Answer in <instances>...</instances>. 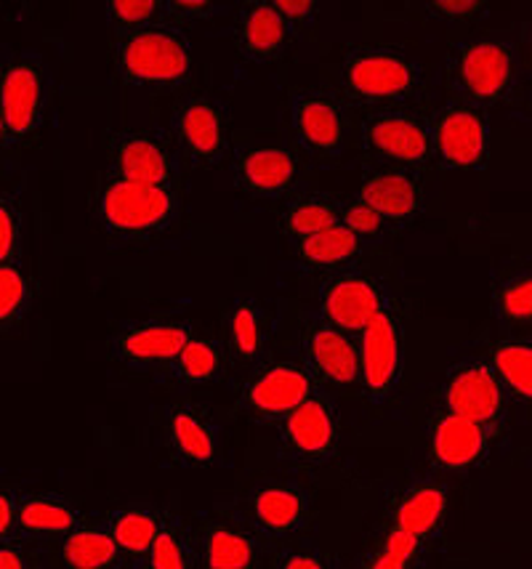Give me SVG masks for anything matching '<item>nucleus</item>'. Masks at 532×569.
<instances>
[{
	"instance_id": "obj_14",
	"label": "nucleus",
	"mask_w": 532,
	"mask_h": 569,
	"mask_svg": "<svg viewBox=\"0 0 532 569\" xmlns=\"http://www.w3.org/2000/svg\"><path fill=\"white\" fill-rule=\"evenodd\" d=\"M232 181L251 200H291L304 192V158L288 144H248L232 154Z\"/></svg>"
},
{
	"instance_id": "obj_8",
	"label": "nucleus",
	"mask_w": 532,
	"mask_h": 569,
	"mask_svg": "<svg viewBox=\"0 0 532 569\" xmlns=\"http://www.w3.org/2000/svg\"><path fill=\"white\" fill-rule=\"evenodd\" d=\"M320 391L301 357L264 359L240 386V410L259 423H282Z\"/></svg>"
},
{
	"instance_id": "obj_11",
	"label": "nucleus",
	"mask_w": 532,
	"mask_h": 569,
	"mask_svg": "<svg viewBox=\"0 0 532 569\" xmlns=\"http://www.w3.org/2000/svg\"><path fill=\"white\" fill-rule=\"evenodd\" d=\"M171 139L181 162L194 171L219 168L232 149L224 104L205 93L181 99L171 114Z\"/></svg>"
},
{
	"instance_id": "obj_30",
	"label": "nucleus",
	"mask_w": 532,
	"mask_h": 569,
	"mask_svg": "<svg viewBox=\"0 0 532 569\" xmlns=\"http://www.w3.org/2000/svg\"><path fill=\"white\" fill-rule=\"evenodd\" d=\"M343 200L328 192H299L285 200L278 213V229L291 242L322 232V229L339 227Z\"/></svg>"
},
{
	"instance_id": "obj_21",
	"label": "nucleus",
	"mask_w": 532,
	"mask_h": 569,
	"mask_svg": "<svg viewBox=\"0 0 532 569\" xmlns=\"http://www.w3.org/2000/svg\"><path fill=\"white\" fill-rule=\"evenodd\" d=\"M245 517L261 538L291 540L309 527L312 498L295 482H259L245 496Z\"/></svg>"
},
{
	"instance_id": "obj_37",
	"label": "nucleus",
	"mask_w": 532,
	"mask_h": 569,
	"mask_svg": "<svg viewBox=\"0 0 532 569\" xmlns=\"http://www.w3.org/2000/svg\"><path fill=\"white\" fill-rule=\"evenodd\" d=\"M423 548L415 540L397 535L383 527L381 538L375 540L373 548L360 559L357 569H415L423 557Z\"/></svg>"
},
{
	"instance_id": "obj_29",
	"label": "nucleus",
	"mask_w": 532,
	"mask_h": 569,
	"mask_svg": "<svg viewBox=\"0 0 532 569\" xmlns=\"http://www.w3.org/2000/svg\"><path fill=\"white\" fill-rule=\"evenodd\" d=\"M229 365H232V359H229V351L219 338L194 333L190 343L179 351V357L168 365L165 372L177 386L200 389V386L224 381Z\"/></svg>"
},
{
	"instance_id": "obj_20",
	"label": "nucleus",
	"mask_w": 532,
	"mask_h": 569,
	"mask_svg": "<svg viewBox=\"0 0 532 569\" xmlns=\"http://www.w3.org/2000/svg\"><path fill=\"white\" fill-rule=\"evenodd\" d=\"M160 439L168 458L181 469H211L219 460L221 433L211 410L198 402L168 405L160 418Z\"/></svg>"
},
{
	"instance_id": "obj_26",
	"label": "nucleus",
	"mask_w": 532,
	"mask_h": 569,
	"mask_svg": "<svg viewBox=\"0 0 532 569\" xmlns=\"http://www.w3.org/2000/svg\"><path fill=\"white\" fill-rule=\"evenodd\" d=\"M490 311L506 336L532 330V261H509L495 269Z\"/></svg>"
},
{
	"instance_id": "obj_5",
	"label": "nucleus",
	"mask_w": 532,
	"mask_h": 569,
	"mask_svg": "<svg viewBox=\"0 0 532 569\" xmlns=\"http://www.w3.org/2000/svg\"><path fill=\"white\" fill-rule=\"evenodd\" d=\"M360 149L373 166L429 171L434 168L431 114L415 104L370 110L360 120Z\"/></svg>"
},
{
	"instance_id": "obj_12",
	"label": "nucleus",
	"mask_w": 532,
	"mask_h": 569,
	"mask_svg": "<svg viewBox=\"0 0 532 569\" xmlns=\"http://www.w3.org/2000/svg\"><path fill=\"white\" fill-rule=\"evenodd\" d=\"M107 173L133 184L181 187V158L165 133L128 128L114 133L107 144Z\"/></svg>"
},
{
	"instance_id": "obj_9",
	"label": "nucleus",
	"mask_w": 532,
	"mask_h": 569,
	"mask_svg": "<svg viewBox=\"0 0 532 569\" xmlns=\"http://www.w3.org/2000/svg\"><path fill=\"white\" fill-rule=\"evenodd\" d=\"M291 131L301 158L330 166L349 147L352 107L335 91H301L291 101Z\"/></svg>"
},
{
	"instance_id": "obj_18",
	"label": "nucleus",
	"mask_w": 532,
	"mask_h": 569,
	"mask_svg": "<svg viewBox=\"0 0 532 569\" xmlns=\"http://www.w3.org/2000/svg\"><path fill=\"white\" fill-rule=\"evenodd\" d=\"M0 110L11 144L38 137L46 118V70L38 57H17L0 67Z\"/></svg>"
},
{
	"instance_id": "obj_35",
	"label": "nucleus",
	"mask_w": 532,
	"mask_h": 569,
	"mask_svg": "<svg viewBox=\"0 0 532 569\" xmlns=\"http://www.w3.org/2000/svg\"><path fill=\"white\" fill-rule=\"evenodd\" d=\"M36 301V282L19 263L0 267V338H9L30 317Z\"/></svg>"
},
{
	"instance_id": "obj_6",
	"label": "nucleus",
	"mask_w": 532,
	"mask_h": 569,
	"mask_svg": "<svg viewBox=\"0 0 532 569\" xmlns=\"http://www.w3.org/2000/svg\"><path fill=\"white\" fill-rule=\"evenodd\" d=\"M357 349L362 397L373 408H383L397 397L408 368V317L394 296H389L373 322L357 336Z\"/></svg>"
},
{
	"instance_id": "obj_44",
	"label": "nucleus",
	"mask_w": 532,
	"mask_h": 569,
	"mask_svg": "<svg viewBox=\"0 0 532 569\" xmlns=\"http://www.w3.org/2000/svg\"><path fill=\"white\" fill-rule=\"evenodd\" d=\"M274 6H278L282 19L291 24V30L295 32V36H301L307 27H312L314 19H318V13H320L318 0H274Z\"/></svg>"
},
{
	"instance_id": "obj_1",
	"label": "nucleus",
	"mask_w": 532,
	"mask_h": 569,
	"mask_svg": "<svg viewBox=\"0 0 532 569\" xmlns=\"http://www.w3.org/2000/svg\"><path fill=\"white\" fill-rule=\"evenodd\" d=\"M110 64L120 86L141 91H181L194 78V51L184 27L160 22L144 30L114 32Z\"/></svg>"
},
{
	"instance_id": "obj_13",
	"label": "nucleus",
	"mask_w": 532,
	"mask_h": 569,
	"mask_svg": "<svg viewBox=\"0 0 532 569\" xmlns=\"http://www.w3.org/2000/svg\"><path fill=\"white\" fill-rule=\"evenodd\" d=\"M503 431L436 408L426 423V458L444 473L480 471L495 456Z\"/></svg>"
},
{
	"instance_id": "obj_48",
	"label": "nucleus",
	"mask_w": 532,
	"mask_h": 569,
	"mask_svg": "<svg viewBox=\"0 0 532 569\" xmlns=\"http://www.w3.org/2000/svg\"><path fill=\"white\" fill-rule=\"evenodd\" d=\"M524 49H528V57L532 59V13H530L528 30H524Z\"/></svg>"
},
{
	"instance_id": "obj_41",
	"label": "nucleus",
	"mask_w": 532,
	"mask_h": 569,
	"mask_svg": "<svg viewBox=\"0 0 532 569\" xmlns=\"http://www.w3.org/2000/svg\"><path fill=\"white\" fill-rule=\"evenodd\" d=\"M431 19L444 24H469L480 22L490 13L488 0H431L423 6Z\"/></svg>"
},
{
	"instance_id": "obj_42",
	"label": "nucleus",
	"mask_w": 532,
	"mask_h": 569,
	"mask_svg": "<svg viewBox=\"0 0 532 569\" xmlns=\"http://www.w3.org/2000/svg\"><path fill=\"white\" fill-rule=\"evenodd\" d=\"M272 569H335V559L318 546H299L282 551Z\"/></svg>"
},
{
	"instance_id": "obj_33",
	"label": "nucleus",
	"mask_w": 532,
	"mask_h": 569,
	"mask_svg": "<svg viewBox=\"0 0 532 569\" xmlns=\"http://www.w3.org/2000/svg\"><path fill=\"white\" fill-rule=\"evenodd\" d=\"M509 397L532 410V336H501L484 351Z\"/></svg>"
},
{
	"instance_id": "obj_17",
	"label": "nucleus",
	"mask_w": 532,
	"mask_h": 569,
	"mask_svg": "<svg viewBox=\"0 0 532 569\" xmlns=\"http://www.w3.org/2000/svg\"><path fill=\"white\" fill-rule=\"evenodd\" d=\"M299 357L322 391L360 386L357 336L343 333L320 317H307L299 330Z\"/></svg>"
},
{
	"instance_id": "obj_39",
	"label": "nucleus",
	"mask_w": 532,
	"mask_h": 569,
	"mask_svg": "<svg viewBox=\"0 0 532 569\" xmlns=\"http://www.w3.org/2000/svg\"><path fill=\"white\" fill-rule=\"evenodd\" d=\"M341 227L349 229L354 237H360L362 242H379L383 237L394 234V229L389 227L387 221L381 219L368 202H362L360 198L354 200H343L341 208Z\"/></svg>"
},
{
	"instance_id": "obj_43",
	"label": "nucleus",
	"mask_w": 532,
	"mask_h": 569,
	"mask_svg": "<svg viewBox=\"0 0 532 569\" xmlns=\"http://www.w3.org/2000/svg\"><path fill=\"white\" fill-rule=\"evenodd\" d=\"M215 13V6L211 0H165V17L168 22L184 27L192 22H203Z\"/></svg>"
},
{
	"instance_id": "obj_19",
	"label": "nucleus",
	"mask_w": 532,
	"mask_h": 569,
	"mask_svg": "<svg viewBox=\"0 0 532 569\" xmlns=\"http://www.w3.org/2000/svg\"><path fill=\"white\" fill-rule=\"evenodd\" d=\"M357 198L368 202L394 232L413 227L429 202L423 173L397 166H373V162H368L362 171Z\"/></svg>"
},
{
	"instance_id": "obj_46",
	"label": "nucleus",
	"mask_w": 532,
	"mask_h": 569,
	"mask_svg": "<svg viewBox=\"0 0 532 569\" xmlns=\"http://www.w3.org/2000/svg\"><path fill=\"white\" fill-rule=\"evenodd\" d=\"M0 569H27L24 548L13 540L0 543Z\"/></svg>"
},
{
	"instance_id": "obj_36",
	"label": "nucleus",
	"mask_w": 532,
	"mask_h": 569,
	"mask_svg": "<svg viewBox=\"0 0 532 569\" xmlns=\"http://www.w3.org/2000/svg\"><path fill=\"white\" fill-rule=\"evenodd\" d=\"M147 565L152 569H200L198 548L192 546L184 521L165 513L163 527H160L158 538L147 553Z\"/></svg>"
},
{
	"instance_id": "obj_38",
	"label": "nucleus",
	"mask_w": 532,
	"mask_h": 569,
	"mask_svg": "<svg viewBox=\"0 0 532 569\" xmlns=\"http://www.w3.org/2000/svg\"><path fill=\"white\" fill-rule=\"evenodd\" d=\"M107 22L114 32H133L144 27L168 22L165 0H110L104 6Z\"/></svg>"
},
{
	"instance_id": "obj_40",
	"label": "nucleus",
	"mask_w": 532,
	"mask_h": 569,
	"mask_svg": "<svg viewBox=\"0 0 532 569\" xmlns=\"http://www.w3.org/2000/svg\"><path fill=\"white\" fill-rule=\"evenodd\" d=\"M19 250H22V208L9 194H0V267L17 263Z\"/></svg>"
},
{
	"instance_id": "obj_23",
	"label": "nucleus",
	"mask_w": 532,
	"mask_h": 569,
	"mask_svg": "<svg viewBox=\"0 0 532 569\" xmlns=\"http://www.w3.org/2000/svg\"><path fill=\"white\" fill-rule=\"evenodd\" d=\"M450 511V490L440 479L402 485L387 503V530L429 546L440 535Z\"/></svg>"
},
{
	"instance_id": "obj_25",
	"label": "nucleus",
	"mask_w": 532,
	"mask_h": 569,
	"mask_svg": "<svg viewBox=\"0 0 532 569\" xmlns=\"http://www.w3.org/2000/svg\"><path fill=\"white\" fill-rule=\"evenodd\" d=\"M200 569H264V538L253 527L229 519H208L198 543Z\"/></svg>"
},
{
	"instance_id": "obj_22",
	"label": "nucleus",
	"mask_w": 532,
	"mask_h": 569,
	"mask_svg": "<svg viewBox=\"0 0 532 569\" xmlns=\"http://www.w3.org/2000/svg\"><path fill=\"white\" fill-rule=\"evenodd\" d=\"M194 328L181 320H141L123 325L110 338V357L128 368H168L190 343Z\"/></svg>"
},
{
	"instance_id": "obj_34",
	"label": "nucleus",
	"mask_w": 532,
	"mask_h": 569,
	"mask_svg": "<svg viewBox=\"0 0 532 569\" xmlns=\"http://www.w3.org/2000/svg\"><path fill=\"white\" fill-rule=\"evenodd\" d=\"M165 513H160L158 508L150 506H123L114 508V511L107 517L104 525L110 527L114 543H118L123 557L133 559H147L150 548L158 538L160 527H163Z\"/></svg>"
},
{
	"instance_id": "obj_45",
	"label": "nucleus",
	"mask_w": 532,
	"mask_h": 569,
	"mask_svg": "<svg viewBox=\"0 0 532 569\" xmlns=\"http://www.w3.org/2000/svg\"><path fill=\"white\" fill-rule=\"evenodd\" d=\"M19 530V498L9 487L0 485V543L11 540V535Z\"/></svg>"
},
{
	"instance_id": "obj_4",
	"label": "nucleus",
	"mask_w": 532,
	"mask_h": 569,
	"mask_svg": "<svg viewBox=\"0 0 532 569\" xmlns=\"http://www.w3.org/2000/svg\"><path fill=\"white\" fill-rule=\"evenodd\" d=\"M184 211L181 187H150L107 173L93 192V219L118 242H147L165 234Z\"/></svg>"
},
{
	"instance_id": "obj_27",
	"label": "nucleus",
	"mask_w": 532,
	"mask_h": 569,
	"mask_svg": "<svg viewBox=\"0 0 532 569\" xmlns=\"http://www.w3.org/2000/svg\"><path fill=\"white\" fill-rule=\"evenodd\" d=\"M227 351L229 359L240 368H255L267 359L269 351V317L267 309L261 307L253 298H242V301H234L227 311Z\"/></svg>"
},
{
	"instance_id": "obj_49",
	"label": "nucleus",
	"mask_w": 532,
	"mask_h": 569,
	"mask_svg": "<svg viewBox=\"0 0 532 569\" xmlns=\"http://www.w3.org/2000/svg\"><path fill=\"white\" fill-rule=\"evenodd\" d=\"M133 569H152V567L144 561V565H139V567H133Z\"/></svg>"
},
{
	"instance_id": "obj_15",
	"label": "nucleus",
	"mask_w": 532,
	"mask_h": 569,
	"mask_svg": "<svg viewBox=\"0 0 532 569\" xmlns=\"http://www.w3.org/2000/svg\"><path fill=\"white\" fill-rule=\"evenodd\" d=\"M280 456L295 466H325L339 456L341 416L325 391L309 397L278 426Z\"/></svg>"
},
{
	"instance_id": "obj_3",
	"label": "nucleus",
	"mask_w": 532,
	"mask_h": 569,
	"mask_svg": "<svg viewBox=\"0 0 532 569\" xmlns=\"http://www.w3.org/2000/svg\"><path fill=\"white\" fill-rule=\"evenodd\" d=\"M423 67L392 46H347L341 62V99L360 110L415 104L423 97Z\"/></svg>"
},
{
	"instance_id": "obj_50",
	"label": "nucleus",
	"mask_w": 532,
	"mask_h": 569,
	"mask_svg": "<svg viewBox=\"0 0 532 569\" xmlns=\"http://www.w3.org/2000/svg\"><path fill=\"white\" fill-rule=\"evenodd\" d=\"M27 569H43V567H30V565H27Z\"/></svg>"
},
{
	"instance_id": "obj_7",
	"label": "nucleus",
	"mask_w": 532,
	"mask_h": 569,
	"mask_svg": "<svg viewBox=\"0 0 532 569\" xmlns=\"http://www.w3.org/2000/svg\"><path fill=\"white\" fill-rule=\"evenodd\" d=\"M434 168L442 173H482L493 162V126L482 107L448 99L431 112Z\"/></svg>"
},
{
	"instance_id": "obj_2",
	"label": "nucleus",
	"mask_w": 532,
	"mask_h": 569,
	"mask_svg": "<svg viewBox=\"0 0 532 569\" xmlns=\"http://www.w3.org/2000/svg\"><path fill=\"white\" fill-rule=\"evenodd\" d=\"M450 99L490 107L509 104L520 88V49L506 36L482 32L450 43L444 59Z\"/></svg>"
},
{
	"instance_id": "obj_10",
	"label": "nucleus",
	"mask_w": 532,
	"mask_h": 569,
	"mask_svg": "<svg viewBox=\"0 0 532 569\" xmlns=\"http://www.w3.org/2000/svg\"><path fill=\"white\" fill-rule=\"evenodd\" d=\"M511 397L488 357H469L444 372L436 408L469 418L488 429L503 431L509 423Z\"/></svg>"
},
{
	"instance_id": "obj_24",
	"label": "nucleus",
	"mask_w": 532,
	"mask_h": 569,
	"mask_svg": "<svg viewBox=\"0 0 532 569\" xmlns=\"http://www.w3.org/2000/svg\"><path fill=\"white\" fill-rule=\"evenodd\" d=\"M293 38L295 32L282 19L274 0H248L234 17V49H238L242 62H280Z\"/></svg>"
},
{
	"instance_id": "obj_28",
	"label": "nucleus",
	"mask_w": 532,
	"mask_h": 569,
	"mask_svg": "<svg viewBox=\"0 0 532 569\" xmlns=\"http://www.w3.org/2000/svg\"><path fill=\"white\" fill-rule=\"evenodd\" d=\"M368 242H362L360 237H354L349 229L330 227L322 232L307 237V240L293 242L295 259L309 272H322V274H335L343 269H352L360 263L365 256Z\"/></svg>"
},
{
	"instance_id": "obj_16",
	"label": "nucleus",
	"mask_w": 532,
	"mask_h": 569,
	"mask_svg": "<svg viewBox=\"0 0 532 569\" xmlns=\"http://www.w3.org/2000/svg\"><path fill=\"white\" fill-rule=\"evenodd\" d=\"M392 290L379 274L352 267L328 274L318 288L320 320L349 336H360L389 301Z\"/></svg>"
},
{
	"instance_id": "obj_31",
	"label": "nucleus",
	"mask_w": 532,
	"mask_h": 569,
	"mask_svg": "<svg viewBox=\"0 0 532 569\" xmlns=\"http://www.w3.org/2000/svg\"><path fill=\"white\" fill-rule=\"evenodd\" d=\"M62 569H120L123 551L114 543L110 527L97 521H80L59 546Z\"/></svg>"
},
{
	"instance_id": "obj_32",
	"label": "nucleus",
	"mask_w": 532,
	"mask_h": 569,
	"mask_svg": "<svg viewBox=\"0 0 532 569\" xmlns=\"http://www.w3.org/2000/svg\"><path fill=\"white\" fill-rule=\"evenodd\" d=\"M83 521L80 508L72 500L36 492V496L19 498V532L36 540L64 538Z\"/></svg>"
},
{
	"instance_id": "obj_47",
	"label": "nucleus",
	"mask_w": 532,
	"mask_h": 569,
	"mask_svg": "<svg viewBox=\"0 0 532 569\" xmlns=\"http://www.w3.org/2000/svg\"><path fill=\"white\" fill-rule=\"evenodd\" d=\"M9 131H6V120H3V110H0V152H3L6 147H9Z\"/></svg>"
}]
</instances>
